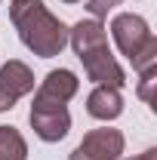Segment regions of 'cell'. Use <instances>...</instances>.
Masks as SVG:
<instances>
[{
    "label": "cell",
    "instance_id": "8",
    "mask_svg": "<svg viewBox=\"0 0 157 160\" xmlns=\"http://www.w3.org/2000/svg\"><path fill=\"white\" fill-rule=\"evenodd\" d=\"M0 160H28V142L16 126H0Z\"/></svg>",
    "mask_w": 157,
    "mask_h": 160
},
{
    "label": "cell",
    "instance_id": "6",
    "mask_svg": "<svg viewBox=\"0 0 157 160\" xmlns=\"http://www.w3.org/2000/svg\"><path fill=\"white\" fill-rule=\"evenodd\" d=\"M34 89V71L19 59H9L0 68V114L13 111L22 96Z\"/></svg>",
    "mask_w": 157,
    "mask_h": 160
},
{
    "label": "cell",
    "instance_id": "4",
    "mask_svg": "<svg viewBox=\"0 0 157 160\" xmlns=\"http://www.w3.org/2000/svg\"><path fill=\"white\" fill-rule=\"evenodd\" d=\"M123 148H126V139L120 129L99 126L80 139V145L68 154V160H120Z\"/></svg>",
    "mask_w": 157,
    "mask_h": 160
},
{
    "label": "cell",
    "instance_id": "12",
    "mask_svg": "<svg viewBox=\"0 0 157 160\" xmlns=\"http://www.w3.org/2000/svg\"><path fill=\"white\" fill-rule=\"evenodd\" d=\"M126 160H157V148H148V151H142L136 157H126Z\"/></svg>",
    "mask_w": 157,
    "mask_h": 160
},
{
    "label": "cell",
    "instance_id": "11",
    "mask_svg": "<svg viewBox=\"0 0 157 160\" xmlns=\"http://www.w3.org/2000/svg\"><path fill=\"white\" fill-rule=\"evenodd\" d=\"M120 3H123V0H86V12H89L96 22H102L114 6H120Z\"/></svg>",
    "mask_w": 157,
    "mask_h": 160
},
{
    "label": "cell",
    "instance_id": "5",
    "mask_svg": "<svg viewBox=\"0 0 157 160\" xmlns=\"http://www.w3.org/2000/svg\"><path fill=\"white\" fill-rule=\"evenodd\" d=\"M111 37L117 43V49L133 62L139 52L154 40V34H151L148 22L142 19V16H136V12H117V16L111 19Z\"/></svg>",
    "mask_w": 157,
    "mask_h": 160
},
{
    "label": "cell",
    "instance_id": "13",
    "mask_svg": "<svg viewBox=\"0 0 157 160\" xmlns=\"http://www.w3.org/2000/svg\"><path fill=\"white\" fill-rule=\"evenodd\" d=\"M62 3H80V0H62Z\"/></svg>",
    "mask_w": 157,
    "mask_h": 160
},
{
    "label": "cell",
    "instance_id": "1",
    "mask_svg": "<svg viewBox=\"0 0 157 160\" xmlns=\"http://www.w3.org/2000/svg\"><path fill=\"white\" fill-rule=\"evenodd\" d=\"M80 80L68 68H56L40 80L34 102H31V129L40 142H62L71 129V114H68V102L77 96Z\"/></svg>",
    "mask_w": 157,
    "mask_h": 160
},
{
    "label": "cell",
    "instance_id": "2",
    "mask_svg": "<svg viewBox=\"0 0 157 160\" xmlns=\"http://www.w3.org/2000/svg\"><path fill=\"white\" fill-rule=\"evenodd\" d=\"M9 22L19 31V40L40 59H53L68 46V25L56 19L43 0H13Z\"/></svg>",
    "mask_w": 157,
    "mask_h": 160
},
{
    "label": "cell",
    "instance_id": "10",
    "mask_svg": "<svg viewBox=\"0 0 157 160\" xmlns=\"http://www.w3.org/2000/svg\"><path fill=\"white\" fill-rule=\"evenodd\" d=\"M133 68H136L139 74H142V71H148V68H157V37L151 40L142 52H139L136 59H133Z\"/></svg>",
    "mask_w": 157,
    "mask_h": 160
},
{
    "label": "cell",
    "instance_id": "7",
    "mask_svg": "<svg viewBox=\"0 0 157 160\" xmlns=\"http://www.w3.org/2000/svg\"><path fill=\"white\" fill-rule=\"evenodd\" d=\"M86 114L96 120H117L123 114V96L114 86H96L89 96H86Z\"/></svg>",
    "mask_w": 157,
    "mask_h": 160
},
{
    "label": "cell",
    "instance_id": "3",
    "mask_svg": "<svg viewBox=\"0 0 157 160\" xmlns=\"http://www.w3.org/2000/svg\"><path fill=\"white\" fill-rule=\"evenodd\" d=\"M68 43H71L74 56L83 62L86 77L96 86H114V89H120L126 83V74H123V68L117 65L111 46H108V34H105L102 22L80 19L74 28H68Z\"/></svg>",
    "mask_w": 157,
    "mask_h": 160
},
{
    "label": "cell",
    "instance_id": "9",
    "mask_svg": "<svg viewBox=\"0 0 157 160\" xmlns=\"http://www.w3.org/2000/svg\"><path fill=\"white\" fill-rule=\"evenodd\" d=\"M154 83H157V68H148L139 74V99L154 108Z\"/></svg>",
    "mask_w": 157,
    "mask_h": 160
}]
</instances>
